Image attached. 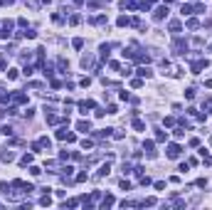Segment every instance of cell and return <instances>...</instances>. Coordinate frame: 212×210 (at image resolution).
Wrapping results in <instances>:
<instances>
[{
    "label": "cell",
    "mask_w": 212,
    "mask_h": 210,
    "mask_svg": "<svg viewBox=\"0 0 212 210\" xmlns=\"http://www.w3.org/2000/svg\"><path fill=\"white\" fill-rule=\"evenodd\" d=\"M185 99H195V89H187L185 91Z\"/></svg>",
    "instance_id": "1f68e13d"
},
{
    "label": "cell",
    "mask_w": 212,
    "mask_h": 210,
    "mask_svg": "<svg viewBox=\"0 0 212 210\" xmlns=\"http://www.w3.org/2000/svg\"><path fill=\"white\" fill-rule=\"evenodd\" d=\"M57 139H59V141H64V139H67V126H64V129H59V131H57Z\"/></svg>",
    "instance_id": "cb8c5ba5"
},
{
    "label": "cell",
    "mask_w": 212,
    "mask_h": 210,
    "mask_svg": "<svg viewBox=\"0 0 212 210\" xmlns=\"http://www.w3.org/2000/svg\"><path fill=\"white\" fill-rule=\"evenodd\" d=\"M192 12H205V5H200V3L192 5Z\"/></svg>",
    "instance_id": "4dcf8cb0"
},
{
    "label": "cell",
    "mask_w": 212,
    "mask_h": 210,
    "mask_svg": "<svg viewBox=\"0 0 212 210\" xmlns=\"http://www.w3.org/2000/svg\"><path fill=\"white\" fill-rule=\"evenodd\" d=\"M143 151L148 153V158H156V143H153V141H146L143 143Z\"/></svg>",
    "instance_id": "277c9868"
},
{
    "label": "cell",
    "mask_w": 212,
    "mask_h": 210,
    "mask_svg": "<svg viewBox=\"0 0 212 210\" xmlns=\"http://www.w3.org/2000/svg\"><path fill=\"white\" fill-rule=\"evenodd\" d=\"M76 131H82V133H89V131H91V124H89L86 119H82V121H76Z\"/></svg>",
    "instance_id": "5b68a950"
},
{
    "label": "cell",
    "mask_w": 212,
    "mask_h": 210,
    "mask_svg": "<svg viewBox=\"0 0 212 210\" xmlns=\"http://www.w3.org/2000/svg\"><path fill=\"white\" fill-rule=\"evenodd\" d=\"M131 87H136V89H138V87H143V79H133V82H131Z\"/></svg>",
    "instance_id": "e575fe53"
},
{
    "label": "cell",
    "mask_w": 212,
    "mask_h": 210,
    "mask_svg": "<svg viewBox=\"0 0 212 210\" xmlns=\"http://www.w3.org/2000/svg\"><path fill=\"white\" fill-rule=\"evenodd\" d=\"M138 74H141V77H150L153 69H150V67H138Z\"/></svg>",
    "instance_id": "2e32d148"
},
{
    "label": "cell",
    "mask_w": 212,
    "mask_h": 210,
    "mask_svg": "<svg viewBox=\"0 0 212 210\" xmlns=\"http://www.w3.org/2000/svg\"><path fill=\"white\" fill-rule=\"evenodd\" d=\"M89 22H91V25H104V22H106V15H96V17H91Z\"/></svg>",
    "instance_id": "4fadbf2b"
},
{
    "label": "cell",
    "mask_w": 212,
    "mask_h": 210,
    "mask_svg": "<svg viewBox=\"0 0 212 210\" xmlns=\"http://www.w3.org/2000/svg\"><path fill=\"white\" fill-rule=\"evenodd\" d=\"M30 173H32V176H40V173H42V168H37V166L30 163Z\"/></svg>",
    "instance_id": "484cf974"
},
{
    "label": "cell",
    "mask_w": 212,
    "mask_h": 210,
    "mask_svg": "<svg viewBox=\"0 0 212 210\" xmlns=\"http://www.w3.org/2000/svg\"><path fill=\"white\" fill-rule=\"evenodd\" d=\"M205 67H207V60H195L192 62V74H200Z\"/></svg>",
    "instance_id": "7a4b0ae2"
},
{
    "label": "cell",
    "mask_w": 212,
    "mask_h": 210,
    "mask_svg": "<svg viewBox=\"0 0 212 210\" xmlns=\"http://www.w3.org/2000/svg\"><path fill=\"white\" fill-rule=\"evenodd\" d=\"M79 22H82V15H76V12H74V15L69 17V25H79Z\"/></svg>",
    "instance_id": "d6986e66"
},
{
    "label": "cell",
    "mask_w": 212,
    "mask_h": 210,
    "mask_svg": "<svg viewBox=\"0 0 212 210\" xmlns=\"http://www.w3.org/2000/svg\"><path fill=\"white\" fill-rule=\"evenodd\" d=\"M40 203H42V205H52V198H49V195H42V200H40Z\"/></svg>",
    "instance_id": "836d02e7"
},
{
    "label": "cell",
    "mask_w": 212,
    "mask_h": 210,
    "mask_svg": "<svg viewBox=\"0 0 212 210\" xmlns=\"http://www.w3.org/2000/svg\"><path fill=\"white\" fill-rule=\"evenodd\" d=\"M10 99H12L15 104H25V102H27V94H22V91H12Z\"/></svg>",
    "instance_id": "3957f363"
},
{
    "label": "cell",
    "mask_w": 212,
    "mask_h": 210,
    "mask_svg": "<svg viewBox=\"0 0 212 210\" xmlns=\"http://www.w3.org/2000/svg\"><path fill=\"white\" fill-rule=\"evenodd\" d=\"M30 163H32V153H27V156L20 158V166H30Z\"/></svg>",
    "instance_id": "ffe728a7"
},
{
    "label": "cell",
    "mask_w": 212,
    "mask_h": 210,
    "mask_svg": "<svg viewBox=\"0 0 212 210\" xmlns=\"http://www.w3.org/2000/svg\"><path fill=\"white\" fill-rule=\"evenodd\" d=\"M180 12H183V15H190V12H192V5H183Z\"/></svg>",
    "instance_id": "f1b7e54d"
},
{
    "label": "cell",
    "mask_w": 212,
    "mask_h": 210,
    "mask_svg": "<svg viewBox=\"0 0 212 210\" xmlns=\"http://www.w3.org/2000/svg\"><path fill=\"white\" fill-rule=\"evenodd\" d=\"M0 161L10 163V161H15V153H12V151H3V153H0Z\"/></svg>",
    "instance_id": "ba28073f"
},
{
    "label": "cell",
    "mask_w": 212,
    "mask_h": 210,
    "mask_svg": "<svg viewBox=\"0 0 212 210\" xmlns=\"http://www.w3.org/2000/svg\"><path fill=\"white\" fill-rule=\"evenodd\" d=\"M173 50H175L178 54H185V50H187V42H183V40H175V45H173Z\"/></svg>",
    "instance_id": "8992f818"
},
{
    "label": "cell",
    "mask_w": 212,
    "mask_h": 210,
    "mask_svg": "<svg viewBox=\"0 0 212 210\" xmlns=\"http://www.w3.org/2000/svg\"><path fill=\"white\" fill-rule=\"evenodd\" d=\"M0 102H3V104H5V102H10V94H5V91H0Z\"/></svg>",
    "instance_id": "d6a6232c"
},
{
    "label": "cell",
    "mask_w": 212,
    "mask_h": 210,
    "mask_svg": "<svg viewBox=\"0 0 212 210\" xmlns=\"http://www.w3.org/2000/svg\"><path fill=\"white\" fill-rule=\"evenodd\" d=\"M74 3H76V5H82V3H84V0H74Z\"/></svg>",
    "instance_id": "74e56055"
},
{
    "label": "cell",
    "mask_w": 212,
    "mask_h": 210,
    "mask_svg": "<svg viewBox=\"0 0 212 210\" xmlns=\"http://www.w3.org/2000/svg\"><path fill=\"white\" fill-rule=\"evenodd\" d=\"M185 25H187V30H197V27H200V22L195 20V17H190V20H187Z\"/></svg>",
    "instance_id": "5bb4252c"
},
{
    "label": "cell",
    "mask_w": 212,
    "mask_h": 210,
    "mask_svg": "<svg viewBox=\"0 0 212 210\" xmlns=\"http://www.w3.org/2000/svg\"><path fill=\"white\" fill-rule=\"evenodd\" d=\"M64 141H67V143H74V141H76V136H74L72 131H67V139H64Z\"/></svg>",
    "instance_id": "83f0119b"
},
{
    "label": "cell",
    "mask_w": 212,
    "mask_h": 210,
    "mask_svg": "<svg viewBox=\"0 0 212 210\" xmlns=\"http://www.w3.org/2000/svg\"><path fill=\"white\" fill-rule=\"evenodd\" d=\"M8 79H17V69H8Z\"/></svg>",
    "instance_id": "f546056e"
},
{
    "label": "cell",
    "mask_w": 212,
    "mask_h": 210,
    "mask_svg": "<svg viewBox=\"0 0 212 210\" xmlns=\"http://www.w3.org/2000/svg\"><path fill=\"white\" fill-rule=\"evenodd\" d=\"M3 3H5V0H0V5H3Z\"/></svg>",
    "instance_id": "ab89813d"
},
{
    "label": "cell",
    "mask_w": 212,
    "mask_h": 210,
    "mask_svg": "<svg viewBox=\"0 0 212 210\" xmlns=\"http://www.w3.org/2000/svg\"><path fill=\"white\" fill-rule=\"evenodd\" d=\"M5 67H8V62L3 60V57H0V69H5Z\"/></svg>",
    "instance_id": "d590c367"
},
{
    "label": "cell",
    "mask_w": 212,
    "mask_h": 210,
    "mask_svg": "<svg viewBox=\"0 0 212 210\" xmlns=\"http://www.w3.org/2000/svg\"><path fill=\"white\" fill-rule=\"evenodd\" d=\"M165 15H168V5H165V8H158L156 12H153V17H156V20H163Z\"/></svg>",
    "instance_id": "9c48e42d"
},
{
    "label": "cell",
    "mask_w": 212,
    "mask_h": 210,
    "mask_svg": "<svg viewBox=\"0 0 212 210\" xmlns=\"http://www.w3.org/2000/svg\"><path fill=\"white\" fill-rule=\"evenodd\" d=\"M109 170H111V168H109V163H104V166L99 168V176H109Z\"/></svg>",
    "instance_id": "d4e9b609"
},
{
    "label": "cell",
    "mask_w": 212,
    "mask_h": 210,
    "mask_svg": "<svg viewBox=\"0 0 212 210\" xmlns=\"http://www.w3.org/2000/svg\"><path fill=\"white\" fill-rule=\"evenodd\" d=\"M205 84H207V87H210V89H212V79H207V82H205Z\"/></svg>",
    "instance_id": "8d00e7d4"
},
{
    "label": "cell",
    "mask_w": 212,
    "mask_h": 210,
    "mask_svg": "<svg viewBox=\"0 0 212 210\" xmlns=\"http://www.w3.org/2000/svg\"><path fill=\"white\" fill-rule=\"evenodd\" d=\"M109 50H111V45H101V57L104 60H109Z\"/></svg>",
    "instance_id": "7402d4cb"
},
{
    "label": "cell",
    "mask_w": 212,
    "mask_h": 210,
    "mask_svg": "<svg viewBox=\"0 0 212 210\" xmlns=\"http://www.w3.org/2000/svg\"><path fill=\"white\" fill-rule=\"evenodd\" d=\"M116 22H119V27H126V25H131V17H126V15H121V17H119V20H116Z\"/></svg>",
    "instance_id": "9a60e30c"
},
{
    "label": "cell",
    "mask_w": 212,
    "mask_h": 210,
    "mask_svg": "<svg viewBox=\"0 0 212 210\" xmlns=\"http://www.w3.org/2000/svg\"><path fill=\"white\" fill-rule=\"evenodd\" d=\"M22 37H27V40H35L37 32H35V30H25V32H22Z\"/></svg>",
    "instance_id": "44dd1931"
},
{
    "label": "cell",
    "mask_w": 212,
    "mask_h": 210,
    "mask_svg": "<svg viewBox=\"0 0 212 210\" xmlns=\"http://www.w3.org/2000/svg\"><path fill=\"white\" fill-rule=\"evenodd\" d=\"M82 67H84V69H86V67H94V57H91V54H84V57H82Z\"/></svg>",
    "instance_id": "30bf717a"
},
{
    "label": "cell",
    "mask_w": 212,
    "mask_h": 210,
    "mask_svg": "<svg viewBox=\"0 0 212 210\" xmlns=\"http://www.w3.org/2000/svg\"><path fill=\"white\" fill-rule=\"evenodd\" d=\"M133 129H136V131H143V129H146V124H143L141 119H133Z\"/></svg>",
    "instance_id": "ac0fdd59"
},
{
    "label": "cell",
    "mask_w": 212,
    "mask_h": 210,
    "mask_svg": "<svg viewBox=\"0 0 212 210\" xmlns=\"http://www.w3.org/2000/svg\"><path fill=\"white\" fill-rule=\"evenodd\" d=\"M91 146H94V141H91V139H84V141H82V148H84V151H86V148H91Z\"/></svg>",
    "instance_id": "4316f807"
},
{
    "label": "cell",
    "mask_w": 212,
    "mask_h": 210,
    "mask_svg": "<svg viewBox=\"0 0 212 210\" xmlns=\"http://www.w3.org/2000/svg\"><path fill=\"white\" fill-rule=\"evenodd\" d=\"M180 151H183V148H180L178 143H170L165 153H168V158H178V156H180Z\"/></svg>",
    "instance_id": "6da1fadb"
},
{
    "label": "cell",
    "mask_w": 212,
    "mask_h": 210,
    "mask_svg": "<svg viewBox=\"0 0 212 210\" xmlns=\"http://www.w3.org/2000/svg\"><path fill=\"white\" fill-rule=\"evenodd\" d=\"M94 106H96V104H94L91 99H86V102H79V111H82V114H86V109H94Z\"/></svg>",
    "instance_id": "52a82bcc"
},
{
    "label": "cell",
    "mask_w": 212,
    "mask_h": 210,
    "mask_svg": "<svg viewBox=\"0 0 212 210\" xmlns=\"http://www.w3.org/2000/svg\"><path fill=\"white\" fill-rule=\"evenodd\" d=\"M72 45H74V50H82V47H84V40H82V37H76Z\"/></svg>",
    "instance_id": "603a6c76"
},
{
    "label": "cell",
    "mask_w": 212,
    "mask_h": 210,
    "mask_svg": "<svg viewBox=\"0 0 212 210\" xmlns=\"http://www.w3.org/2000/svg\"><path fill=\"white\" fill-rule=\"evenodd\" d=\"M113 203H116V200H113V195H106V198H101V208L106 210V208H111Z\"/></svg>",
    "instance_id": "8fae6325"
},
{
    "label": "cell",
    "mask_w": 212,
    "mask_h": 210,
    "mask_svg": "<svg viewBox=\"0 0 212 210\" xmlns=\"http://www.w3.org/2000/svg\"><path fill=\"white\" fill-rule=\"evenodd\" d=\"M148 3H150V5H153V3H156V0H148Z\"/></svg>",
    "instance_id": "f35d334b"
},
{
    "label": "cell",
    "mask_w": 212,
    "mask_h": 210,
    "mask_svg": "<svg viewBox=\"0 0 212 210\" xmlns=\"http://www.w3.org/2000/svg\"><path fill=\"white\" fill-rule=\"evenodd\" d=\"M168 27H170V32H180V27H183V25H180V20H170V22H168Z\"/></svg>",
    "instance_id": "7c38bea8"
},
{
    "label": "cell",
    "mask_w": 212,
    "mask_h": 210,
    "mask_svg": "<svg viewBox=\"0 0 212 210\" xmlns=\"http://www.w3.org/2000/svg\"><path fill=\"white\" fill-rule=\"evenodd\" d=\"M156 141H158V143L168 141V133H165V131H158V133H156Z\"/></svg>",
    "instance_id": "e0dca14e"
}]
</instances>
